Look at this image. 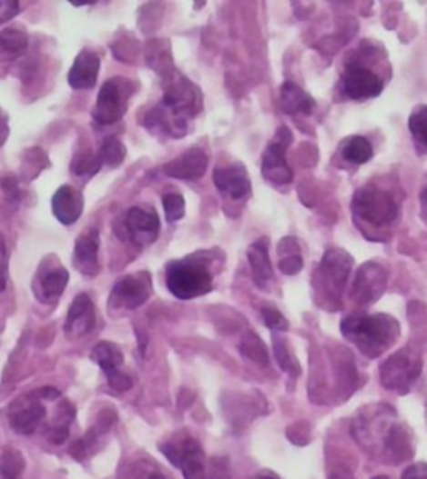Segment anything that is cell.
<instances>
[{"label":"cell","mask_w":427,"mask_h":479,"mask_svg":"<svg viewBox=\"0 0 427 479\" xmlns=\"http://www.w3.org/2000/svg\"><path fill=\"white\" fill-rule=\"evenodd\" d=\"M351 266L352 258L342 250H329L324 254L318 272L314 274V284L319 294H324V300H328L329 304H339Z\"/></svg>","instance_id":"5b68a950"},{"label":"cell","mask_w":427,"mask_h":479,"mask_svg":"<svg viewBox=\"0 0 427 479\" xmlns=\"http://www.w3.org/2000/svg\"><path fill=\"white\" fill-rule=\"evenodd\" d=\"M46 420V406L40 403L39 393L20 396L10 404V428L19 434H32Z\"/></svg>","instance_id":"4fadbf2b"},{"label":"cell","mask_w":427,"mask_h":479,"mask_svg":"<svg viewBox=\"0 0 427 479\" xmlns=\"http://www.w3.org/2000/svg\"><path fill=\"white\" fill-rule=\"evenodd\" d=\"M214 184L220 194L232 200H242L250 194V178L242 164L216 168Z\"/></svg>","instance_id":"2e32d148"},{"label":"cell","mask_w":427,"mask_h":479,"mask_svg":"<svg viewBox=\"0 0 427 479\" xmlns=\"http://www.w3.org/2000/svg\"><path fill=\"white\" fill-rule=\"evenodd\" d=\"M134 92L130 80L110 79L100 88L97 104L92 112L94 120L100 125H110L126 115L129 98Z\"/></svg>","instance_id":"8992f818"},{"label":"cell","mask_w":427,"mask_h":479,"mask_svg":"<svg viewBox=\"0 0 427 479\" xmlns=\"http://www.w3.org/2000/svg\"><path fill=\"white\" fill-rule=\"evenodd\" d=\"M29 47V37L19 29H5L0 32V60H14Z\"/></svg>","instance_id":"d4e9b609"},{"label":"cell","mask_w":427,"mask_h":479,"mask_svg":"<svg viewBox=\"0 0 427 479\" xmlns=\"http://www.w3.org/2000/svg\"><path fill=\"white\" fill-rule=\"evenodd\" d=\"M164 454L176 464L186 479H208V463L199 443L192 438L170 441L162 446Z\"/></svg>","instance_id":"ba28073f"},{"label":"cell","mask_w":427,"mask_h":479,"mask_svg":"<svg viewBox=\"0 0 427 479\" xmlns=\"http://www.w3.org/2000/svg\"><path fill=\"white\" fill-rule=\"evenodd\" d=\"M208 166H209V157L206 155V152L200 148H190L164 166V172L172 178L198 180L200 176H204Z\"/></svg>","instance_id":"e0dca14e"},{"label":"cell","mask_w":427,"mask_h":479,"mask_svg":"<svg viewBox=\"0 0 427 479\" xmlns=\"http://www.w3.org/2000/svg\"><path fill=\"white\" fill-rule=\"evenodd\" d=\"M100 166H102V160L99 155H92L90 152H84V154L76 155L70 168L76 175H94L99 172Z\"/></svg>","instance_id":"1f68e13d"},{"label":"cell","mask_w":427,"mask_h":479,"mask_svg":"<svg viewBox=\"0 0 427 479\" xmlns=\"http://www.w3.org/2000/svg\"><path fill=\"white\" fill-rule=\"evenodd\" d=\"M150 294H152V284L149 274L140 272V274H127L114 284L110 292V308L136 310L149 300Z\"/></svg>","instance_id":"8fae6325"},{"label":"cell","mask_w":427,"mask_h":479,"mask_svg":"<svg viewBox=\"0 0 427 479\" xmlns=\"http://www.w3.org/2000/svg\"><path fill=\"white\" fill-rule=\"evenodd\" d=\"M274 354H276V360H278L279 366L284 370V372L290 373V374H298L299 364L296 362V358L289 352L288 344L282 340L274 336Z\"/></svg>","instance_id":"d6a6232c"},{"label":"cell","mask_w":427,"mask_h":479,"mask_svg":"<svg viewBox=\"0 0 427 479\" xmlns=\"http://www.w3.org/2000/svg\"><path fill=\"white\" fill-rule=\"evenodd\" d=\"M25 458L15 448H5L0 458V479H22Z\"/></svg>","instance_id":"83f0119b"},{"label":"cell","mask_w":427,"mask_h":479,"mask_svg":"<svg viewBox=\"0 0 427 479\" xmlns=\"http://www.w3.org/2000/svg\"><path fill=\"white\" fill-rule=\"evenodd\" d=\"M352 212L372 226H388L399 216L398 202L388 190L376 185L361 186L352 198Z\"/></svg>","instance_id":"3957f363"},{"label":"cell","mask_w":427,"mask_h":479,"mask_svg":"<svg viewBox=\"0 0 427 479\" xmlns=\"http://www.w3.org/2000/svg\"><path fill=\"white\" fill-rule=\"evenodd\" d=\"M372 479H389L388 476H376V478Z\"/></svg>","instance_id":"7bdbcfd3"},{"label":"cell","mask_w":427,"mask_h":479,"mask_svg":"<svg viewBox=\"0 0 427 479\" xmlns=\"http://www.w3.org/2000/svg\"><path fill=\"white\" fill-rule=\"evenodd\" d=\"M162 77H164V98L160 105L174 117L180 118L184 122L198 115L202 108L199 88L176 69L166 72Z\"/></svg>","instance_id":"277c9868"},{"label":"cell","mask_w":427,"mask_h":479,"mask_svg":"<svg viewBox=\"0 0 427 479\" xmlns=\"http://www.w3.org/2000/svg\"><path fill=\"white\" fill-rule=\"evenodd\" d=\"M292 142V134L288 127H280L276 138L269 144L262 155V174L269 182L276 185H286L292 182V170L286 160V150Z\"/></svg>","instance_id":"30bf717a"},{"label":"cell","mask_w":427,"mask_h":479,"mask_svg":"<svg viewBox=\"0 0 427 479\" xmlns=\"http://www.w3.org/2000/svg\"><path fill=\"white\" fill-rule=\"evenodd\" d=\"M90 358L94 360V363H97L102 372L106 373L107 380L112 378L114 374L120 373V366L124 363V354L120 352L119 348L109 342H100L96 344V348L92 350Z\"/></svg>","instance_id":"603a6c76"},{"label":"cell","mask_w":427,"mask_h":479,"mask_svg":"<svg viewBox=\"0 0 427 479\" xmlns=\"http://www.w3.org/2000/svg\"><path fill=\"white\" fill-rule=\"evenodd\" d=\"M409 130L421 147L427 150V105H419L409 117Z\"/></svg>","instance_id":"4dcf8cb0"},{"label":"cell","mask_w":427,"mask_h":479,"mask_svg":"<svg viewBox=\"0 0 427 479\" xmlns=\"http://www.w3.org/2000/svg\"><path fill=\"white\" fill-rule=\"evenodd\" d=\"M122 228L127 240L137 246H149L158 240L160 232V220L156 210L134 206L124 215Z\"/></svg>","instance_id":"7c38bea8"},{"label":"cell","mask_w":427,"mask_h":479,"mask_svg":"<svg viewBox=\"0 0 427 479\" xmlns=\"http://www.w3.org/2000/svg\"><path fill=\"white\" fill-rule=\"evenodd\" d=\"M126 155H127V150L117 138H107L100 148V160L102 164H107L109 166H119Z\"/></svg>","instance_id":"f546056e"},{"label":"cell","mask_w":427,"mask_h":479,"mask_svg":"<svg viewBox=\"0 0 427 479\" xmlns=\"http://www.w3.org/2000/svg\"><path fill=\"white\" fill-rule=\"evenodd\" d=\"M239 348H240V353H242L248 360H250V362L258 363V364H262V366H268V348H266V344H264V342L259 338L256 333H246Z\"/></svg>","instance_id":"f1b7e54d"},{"label":"cell","mask_w":427,"mask_h":479,"mask_svg":"<svg viewBox=\"0 0 427 479\" xmlns=\"http://www.w3.org/2000/svg\"><path fill=\"white\" fill-rule=\"evenodd\" d=\"M67 284H69V272L62 266L50 268L46 274H40L39 288L44 294V302L59 300Z\"/></svg>","instance_id":"cb8c5ba5"},{"label":"cell","mask_w":427,"mask_h":479,"mask_svg":"<svg viewBox=\"0 0 427 479\" xmlns=\"http://www.w3.org/2000/svg\"><path fill=\"white\" fill-rule=\"evenodd\" d=\"M166 284L170 294L179 300H192L212 290V274L200 254L168 264Z\"/></svg>","instance_id":"7a4b0ae2"},{"label":"cell","mask_w":427,"mask_h":479,"mask_svg":"<svg viewBox=\"0 0 427 479\" xmlns=\"http://www.w3.org/2000/svg\"><path fill=\"white\" fill-rule=\"evenodd\" d=\"M372 155H374V150H372L371 142L361 135L349 138L342 147V157L352 165H364L372 158Z\"/></svg>","instance_id":"4316f807"},{"label":"cell","mask_w":427,"mask_h":479,"mask_svg":"<svg viewBox=\"0 0 427 479\" xmlns=\"http://www.w3.org/2000/svg\"><path fill=\"white\" fill-rule=\"evenodd\" d=\"M421 200H422V205L427 210V186L422 190V194H421Z\"/></svg>","instance_id":"ab89813d"},{"label":"cell","mask_w":427,"mask_h":479,"mask_svg":"<svg viewBox=\"0 0 427 479\" xmlns=\"http://www.w3.org/2000/svg\"><path fill=\"white\" fill-rule=\"evenodd\" d=\"M84 210V196L70 185L60 186L52 198V212L62 225H72Z\"/></svg>","instance_id":"d6986e66"},{"label":"cell","mask_w":427,"mask_h":479,"mask_svg":"<svg viewBox=\"0 0 427 479\" xmlns=\"http://www.w3.org/2000/svg\"><path fill=\"white\" fill-rule=\"evenodd\" d=\"M342 334L369 358H378L398 342L401 324L384 314H351L341 323Z\"/></svg>","instance_id":"6da1fadb"},{"label":"cell","mask_w":427,"mask_h":479,"mask_svg":"<svg viewBox=\"0 0 427 479\" xmlns=\"http://www.w3.org/2000/svg\"><path fill=\"white\" fill-rule=\"evenodd\" d=\"M72 262L80 274L87 276L99 274V234L96 228L84 232L77 238Z\"/></svg>","instance_id":"ac0fdd59"},{"label":"cell","mask_w":427,"mask_h":479,"mask_svg":"<svg viewBox=\"0 0 427 479\" xmlns=\"http://www.w3.org/2000/svg\"><path fill=\"white\" fill-rule=\"evenodd\" d=\"M314 107H316L314 98L310 97L308 92H304L296 84L286 82L280 87V108L288 115H298V114L309 115Z\"/></svg>","instance_id":"7402d4cb"},{"label":"cell","mask_w":427,"mask_h":479,"mask_svg":"<svg viewBox=\"0 0 427 479\" xmlns=\"http://www.w3.org/2000/svg\"><path fill=\"white\" fill-rule=\"evenodd\" d=\"M7 270H9V254L4 236L0 235V292L5 290L7 284Z\"/></svg>","instance_id":"d590c367"},{"label":"cell","mask_w":427,"mask_h":479,"mask_svg":"<svg viewBox=\"0 0 427 479\" xmlns=\"http://www.w3.org/2000/svg\"><path fill=\"white\" fill-rule=\"evenodd\" d=\"M149 479H166L162 474H159V473H154V474H150Z\"/></svg>","instance_id":"60d3db41"},{"label":"cell","mask_w":427,"mask_h":479,"mask_svg":"<svg viewBox=\"0 0 427 479\" xmlns=\"http://www.w3.org/2000/svg\"><path fill=\"white\" fill-rule=\"evenodd\" d=\"M258 479H279L274 476V474H262V476H259Z\"/></svg>","instance_id":"b9f144b4"},{"label":"cell","mask_w":427,"mask_h":479,"mask_svg":"<svg viewBox=\"0 0 427 479\" xmlns=\"http://www.w3.org/2000/svg\"><path fill=\"white\" fill-rule=\"evenodd\" d=\"M269 240L268 238H260L256 244H250L248 250L249 264H250V270H252V278L254 284H258L259 288H266L269 282L274 276V270H272V264L269 258Z\"/></svg>","instance_id":"44dd1931"},{"label":"cell","mask_w":427,"mask_h":479,"mask_svg":"<svg viewBox=\"0 0 427 479\" xmlns=\"http://www.w3.org/2000/svg\"><path fill=\"white\" fill-rule=\"evenodd\" d=\"M341 88L348 98L368 100L382 94L384 82L374 70L368 69L358 60H352L346 64V69L341 77Z\"/></svg>","instance_id":"9c48e42d"},{"label":"cell","mask_w":427,"mask_h":479,"mask_svg":"<svg viewBox=\"0 0 427 479\" xmlns=\"http://www.w3.org/2000/svg\"><path fill=\"white\" fill-rule=\"evenodd\" d=\"M162 204H164L168 222H178L186 214V202H184V196L179 195V194L164 195Z\"/></svg>","instance_id":"836d02e7"},{"label":"cell","mask_w":427,"mask_h":479,"mask_svg":"<svg viewBox=\"0 0 427 479\" xmlns=\"http://www.w3.org/2000/svg\"><path fill=\"white\" fill-rule=\"evenodd\" d=\"M19 2L15 0H0V25L14 19L19 14Z\"/></svg>","instance_id":"8d00e7d4"},{"label":"cell","mask_w":427,"mask_h":479,"mask_svg":"<svg viewBox=\"0 0 427 479\" xmlns=\"http://www.w3.org/2000/svg\"><path fill=\"white\" fill-rule=\"evenodd\" d=\"M100 59L89 50H82L69 72V85L76 90H87L97 84Z\"/></svg>","instance_id":"ffe728a7"},{"label":"cell","mask_w":427,"mask_h":479,"mask_svg":"<svg viewBox=\"0 0 427 479\" xmlns=\"http://www.w3.org/2000/svg\"><path fill=\"white\" fill-rule=\"evenodd\" d=\"M109 384L116 392H127V390H130V386H132V380H130L126 373L120 372L117 374H114L112 378H109Z\"/></svg>","instance_id":"74e56055"},{"label":"cell","mask_w":427,"mask_h":479,"mask_svg":"<svg viewBox=\"0 0 427 479\" xmlns=\"http://www.w3.org/2000/svg\"><path fill=\"white\" fill-rule=\"evenodd\" d=\"M262 318H264L266 326L270 328L272 332H286L289 328L286 316L280 314L278 308H274V306H264L262 308Z\"/></svg>","instance_id":"e575fe53"},{"label":"cell","mask_w":427,"mask_h":479,"mask_svg":"<svg viewBox=\"0 0 427 479\" xmlns=\"http://www.w3.org/2000/svg\"><path fill=\"white\" fill-rule=\"evenodd\" d=\"M94 324H96V308L89 294H77L70 304L64 332L72 340H77L86 336L94 328Z\"/></svg>","instance_id":"9a60e30c"},{"label":"cell","mask_w":427,"mask_h":479,"mask_svg":"<svg viewBox=\"0 0 427 479\" xmlns=\"http://www.w3.org/2000/svg\"><path fill=\"white\" fill-rule=\"evenodd\" d=\"M388 286V272L378 264L361 266L352 286V300L359 304L376 302Z\"/></svg>","instance_id":"5bb4252c"},{"label":"cell","mask_w":427,"mask_h":479,"mask_svg":"<svg viewBox=\"0 0 427 479\" xmlns=\"http://www.w3.org/2000/svg\"><path fill=\"white\" fill-rule=\"evenodd\" d=\"M422 362L418 353L402 350L381 364V382L394 392L406 393L418 380Z\"/></svg>","instance_id":"52a82bcc"},{"label":"cell","mask_w":427,"mask_h":479,"mask_svg":"<svg viewBox=\"0 0 427 479\" xmlns=\"http://www.w3.org/2000/svg\"><path fill=\"white\" fill-rule=\"evenodd\" d=\"M279 268L284 274H298L302 270V256L296 238H284L278 246Z\"/></svg>","instance_id":"484cf974"},{"label":"cell","mask_w":427,"mask_h":479,"mask_svg":"<svg viewBox=\"0 0 427 479\" xmlns=\"http://www.w3.org/2000/svg\"><path fill=\"white\" fill-rule=\"evenodd\" d=\"M402 479H427V463H416L404 471Z\"/></svg>","instance_id":"f35d334b"}]
</instances>
